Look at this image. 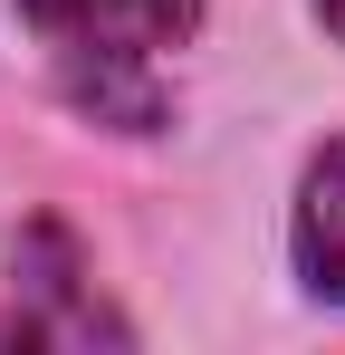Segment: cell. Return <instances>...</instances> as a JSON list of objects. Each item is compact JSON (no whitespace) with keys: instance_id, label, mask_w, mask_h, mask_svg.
<instances>
[{"instance_id":"obj_1","label":"cell","mask_w":345,"mask_h":355,"mask_svg":"<svg viewBox=\"0 0 345 355\" xmlns=\"http://www.w3.org/2000/svg\"><path fill=\"white\" fill-rule=\"evenodd\" d=\"M211 0H19L29 39L48 49L57 87L96 125H154L163 116V67L202 29Z\"/></svg>"},{"instance_id":"obj_2","label":"cell","mask_w":345,"mask_h":355,"mask_svg":"<svg viewBox=\"0 0 345 355\" xmlns=\"http://www.w3.org/2000/svg\"><path fill=\"white\" fill-rule=\"evenodd\" d=\"M297 269H307L317 297L345 307V135L307 164V182H297Z\"/></svg>"}]
</instances>
